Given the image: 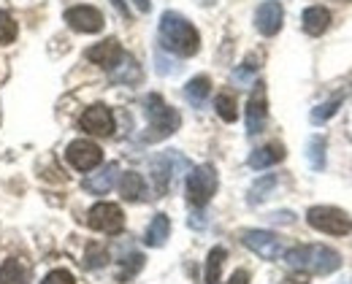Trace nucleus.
Here are the masks:
<instances>
[{
    "label": "nucleus",
    "instance_id": "33",
    "mask_svg": "<svg viewBox=\"0 0 352 284\" xmlns=\"http://www.w3.org/2000/svg\"><path fill=\"white\" fill-rule=\"evenodd\" d=\"M41 284H76V279H74V274H71V271L57 268V271H52Z\"/></svg>",
    "mask_w": 352,
    "mask_h": 284
},
{
    "label": "nucleus",
    "instance_id": "29",
    "mask_svg": "<svg viewBox=\"0 0 352 284\" xmlns=\"http://www.w3.org/2000/svg\"><path fill=\"white\" fill-rule=\"evenodd\" d=\"M16 38V22L8 11H0V47L11 44Z\"/></svg>",
    "mask_w": 352,
    "mask_h": 284
},
{
    "label": "nucleus",
    "instance_id": "17",
    "mask_svg": "<svg viewBox=\"0 0 352 284\" xmlns=\"http://www.w3.org/2000/svg\"><path fill=\"white\" fill-rule=\"evenodd\" d=\"M301 22H304V30L309 36H322L331 25V11L322 8V5H309L304 16H301Z\"/></svg>",
    "mask_w": 352,
    "mask_h": 284
},
{
    "label": "nucleus",
    "instance_id": "3",
    "mask_svg": "<svg viewBox=\"0 0 352 284\" xmlns=\"http://www.w3.org/2000/svg\"><path fill=\"white\" fill-rule=\"evenodd\" d=\"M144 111H146V119H149V133L144 136L146 141H163L168 136H174L182 125V117L179 111L166 106L160 95H146L144 97Z\"/></svg>",
    "mask_w": 352,
    "mask_h": 284
},
{
    "label": "nucleus",
    "instance_id": "5",
    "mask_svg": "<svg viewBox=\"0 0 352 284\" xmlns=\"http://www.w3.org/2000/svg\"><path fill=\"white\" fill-rule=\"evenodd\" d=\"M217 192V171L212 165H198L190 171L187 176V200L195 206V209H204L212 195Z\"/></svg>",
    "mask_w": 352,
    "mask_h": 284
},
{
    "label": "nucleus",
    "instance_id": "37",
    "mask_svg": "<svg viewBox=\"0 0 352 284\" xmlns=\"http://www.w3.org/2000/svg\"><path fill=\"white\" fill-rule=\"evenodd\" d=\"M287 282H290V284H309V279H307V276H290Z\"/></svg>",
    "mask_w": 352,
    "mask_h": 284
},
{
    "label": "nucleus",
    "instance_id": "8",
    "mask_svg": "<svg viewBox=\"0 0 352 284\" xmlns=\"http://www.w3.org/2000/svg\"><path fill=\"white\" fill-rule=\"evenodd\" d=\"M65 160H68L76 171H92V168L100 165L103 152H100L98 143L87 141V139H79V141L68 143V149H65Z\"/></svg>",
    "mask_w": 352,
    "mask_h": 284
},
{
    "label": "nucleus",
    "instance_id": "9",
    "mask_svg": "<svg viewBox=\"0 0 352 284\" xmlns=\"http://www.w3.org/2000/svg\"><path fill=\"white\" fill-rule=\"evenodd\" d=\"M65 22L76 33H100L103 30V14L95 5H74L65 11Z\"/></svg>",
    "mask_w": 352,
    "mask_h": 284
},
{
    "label": "nucleus",
    "instance_id": "32",
    "mask_svg": "<svg viewBox=\"0 0 352 284\" xmlns=\"http://www.w3.org/2000/svg\"><path fill=\"white\" fill-rule=\"evenodd\" d=\"M155 62H157V73H160V76H174L176 71H179V65H176L174 60H168V57H163L160 51L155 54Z\"/></svg>",
    "mask_w": 352,
    "mask_h": 284
},
{
    "label": "nucleus",
    "instance_id": "19",
    "mask_svg": "<svg viewBox=\"0 0 352 284\" xmlns=\"http://www.w3.org/2000/svg\"><path fill=\"white\" fill-rule=\"evenodd\" d=\"M209 93H212V82H209V76H195V79H190V82L184 84V97H187L195 108H201V106L206 103Z\"/></svg>",
    "mask_w": 352,
    "mask_h": 284
},
{
    "label": "nucleus",
    "instance_id": "23",
    "mask_svg": "<svg viewBox=\"0 0 352 284\" xmlns=\"http://www.w3.org/2000/svg\"><path fill=\"white\" fill-rule=\"evenodd\" d=\"M225 257H228V252L222 246H214L209 252V260H206V284H220V271Z\"/></svg>",
    "mask_w": 352,
    "mask_h": 284
},
{
    "label": "nucleus",
    "instance_id": "28",
    "mask_svg": "<svg viewBox=\"0 0 352 284\" xmlns=\"http://www.w3.org/2000/svg\"><path fill=\"white\" fill-rule=\"evenodd\" d=\"M258 68H261V65H255L252 60H247L244 65H239V68L233 71V84H236V87H250L252 79H255V73H258Z\"/></svg>",
    "mask_w": 352,
    "mask_h": 284
},
{
    "label": "nucleus",
    "instance_id": "2",
    "mask_svg": "<svg viewBox=\"0 0 352 284\" xmlns=\"http://www.w3.org/2000/svg\"><path fill=\"white\" fill-rule=\"evenodd\" d=\"M285 260H287L290 268H298V271H307V274H320V276H328V274L342 268V255L331 246H322V244L293 246L285 255Z\"/></svg>",
    "mask_w": 352,
    "mask_h": 284
},
{
    "label": "nucleus",
    "instance_id": "7",
    "mask_svg": "<svg viewBox=\"0 0 352 284\" xmlns=\"http://www.w3.org/2000/svg\"><path fill=\"white\" fill-rule=\"evenodd\" d=\"M187 168H190V163H187L182 154H176V152L155 157V160H152V179H155L157 192H166L176 174H182V171H187Z\"/></svg>",
    "mask_w": 352,
    "mask_h": 284
},
{
    "label": "nucleus",
    "instance_id": "26",
    "mask_svg": "<svg viewBox=\"0 0 352 284\" xmlns=\"http://www.w3.org/2000/svg\"><path fill=\"white\" fill-rule=\"evenodd\" d=\"M274 187H276V176H274V174H271V176H263L261 182H255V185H252L247 200H250L252 206H258V203H263L265 198H268V192H271Z\"/></svg>",
    "mask_w": 352,
    "mask_h": 284
},
{
    "label": "nucleus",
    "instance_id": "6",
    "mask_svg": "<svg viewBox=\"0 0 352 284\" xmlns=\"http://www.w3.org/2000/svg\"><path fill=\"white\" fill-rule=\"evenodd\" d=\"M87 225L98 233H120L125 228V214L117 203H95L87 214Z\"/></svg>",
    "mask_w": 352,
    "mask_h": 284
},
{
    "label": "nucleus",
    "instance_id": "27",
    "mask_svg": "<svg viewBox=\"0 0 352 284\" xmlns=\"http://www.w3.org/2000/svg\"><path fill=\"white\" fill-rule=\"evenodd\" d=\"M217 114H220L225 122H236V117H239V108H236V97L230 93H220L217 95Z\"/></svg>",
    "mask_w": 352,
    "mask_h": 284
},
{
    "label": "nucleus",
    "instance_id": "12",
    "mask_svg": "<svg viewBox=\"0 0 352 284\" xmlns=\"http://www.w3.org/2000/svg\"><path fill=\"white\" fill-rule=\"evenodd\" d=\"M241 241H244L247 249H252L263 260H276L282 255V241L274 233H268V230H247L241 236Z\"/></svg>",
    "mask_w": 352,
    "mask_h": 284
},
{
    "label": "nucleus",
    "instance_id": "10",
    "mask_svg": "<svg viewBox=\"0 0 352 284\" xmlns=\"http://www.w3.org/2000/svg\"><path fill=\"white\" fill-rule=\"evenodd\" d=\"M265 119H268V103H265V84L258 82L255 90L247 100V133L250 136H258L263 133Z\"/></svg>",
    "mask_w": 352,
    "mask_h": 284
},
{
    "label": "nucleus",
    "instance_id": "16",
    "mask_svg": "<svg viewBox=\"0 0 352 284\" xmlns=\"http://www.w3.org/2000/svg\"><path fill=\"white\" fill-rule=\"evenodd\" d=\"M282 160H285V146L282 143H265V146L255 149L250 154V168L263 171V168H271V165H276Z\"/></svg>",
    "mask_w": 352,
    "mask_h": 284
},
{
    "label": "nucleus",
    "instance_id": "18",
    "mask_svg": "<svg viewBox=\"0 0 352 284\" xmlns=\"http://www.w3.org/2000/svg\"><path fill=\"white\" fill-rule=\"evenodd\" d=\"M171 236V220L166 217V214H157L152 222H149V228H146V246H163L166 241Z\"/></svg>",
    "mask_w": 352,
    "mask_h": 284
},
{
    "label": "nucleus",
    "instance_id": "34",
    "mask_svg": "<svg viewBox=\"0 0 352 284\" xmlns=\"http://www.w3.org/2000/svg\"><path fill=\"white\" fill-rule=\"evenodd\" d=\"M268 220H271V222H276V225H279V222H282V225H290L296 217H293L290 211H276V214H271Z\"/></svg>",
    "mask_w": 352,
    "mask_h": 284
},
{
    "label": "nucleus",
    "instance_id": "24",
    "mask_svg": "<svg viewBox=\"0 0 352 284\" xmlns=\"http://www.w3.org/2000/svg\"><path fill=\"white\" fill-rule=\"evenodd\" d=\"M339 106H342V97H331V100H325V103L314 106V108H311V114H309V119H311L314 125H322V122H328V119L339 111Z\"/></svg>",
    "mask_w": 352,
    "mask_h": 284
},
{
    "label": "nucleus",
    "instance_id": "36",
    "mask_svg": "<svg viewBox=\"0 0 352 284\" xmlns=\"http://www.w3.org/2000/svg\"><path fill=\"white\" fill-rule=\"evenodd\" d=\"M190 228H198V230H201V228H206L204 214H198V211H195V214H190Z\"/></svg>",
    "mask_w": 352,
    "mask_h": 284
},
{
    "label": "nucleus",
    "instance_id": "31",
    "mask_svg": "<svg viewBox=\"0 0 352 284\" xmlns=\"http://www.w3.org/2000/svg\"><path fill=\"white\" fill-rule=\"evenodd\" d=\"M138 268H144V257H141V255H133V257H131V265L125 263V268H122V271L117 274V279H120V282H128V279H133V274H135Z\"/></svg>",
    "mask_w": 352,
    "mask_h": 284
},
{
    "label": "nucleus",
    "instance_id": "20",
    "mask_svg": "<svg viewBox=\"0 0 352 284\" xmlns=\"http://www.w3.org/2000/svg\"><path fill=\"white\" fill-rule=\"evenodd\" d=\"M109 73H111L114 82H122V84H135V82L141 79V68L135 65V60L128 57V54H122V60H120Z\"/></svg>",
    "mask_w": 352,
    "mask_h": 284
},
{
    "label": "nucleus",
    "instance_id": "13",
    "mask_svg": "<svg viewBox=\"0 0 352 284\" xmlns=\"http://www.w3.org/2000/svg\"><path fill=\"white\" fill-rule=\"evenodd\" d=\"M282 19H285V11L276 0H265L263 5H258V11H255V27L265 38H271L282 30Z\"/></svg>",
    "mask_w": 352,
    "mask_h": 284
},
{
    "label": "nucleus",
    "instance_id": "11",
    "mask_svg": "<svg viewBox=\"0 0 352 284\" xmlns=\"http://www.w3.org/2000/svg\"><path fill=\"white\" fill-rule=\"evenodd\" d=\"M82 130L89 133V136H100V139H106V136H111L114 133V114H111V108H106V106H89L87 111L82 114Z\"/></svg>",
    "mask_w": 352,
    "mask_h": 284
},
{
    "label": "nucleus",
    "instance_id": "21",
    "mask_svg": "<svg viewBox=\"0 0 352 284\" xmlns=\"http://www.w3.org/2000/svg\"><path fill=\"white\" fill-rule=\"evenodd\" d=\"M120 192H122V198H125V200H138V198H144L146 185H144L141 174H135V171L122 174V179H120Z\"/></svg>",
    "mask_w": 352,
    "mask_h": 284
},
{
    "label": "nucleus",
    "instance_id": "25",
    "mask_svg": "<svg viewBox=\"0 0 352 284\" xmlns=\"http://www.w3.org/2000/svg\"><path fill=\"white\" fill-rule=\"evenodd\" d=\"M307 160L314 171H322L325 168V141L320 136H314L307 146Z\"/></svg>",
    "mask_w": 352,
    "mask_h": 284
},
{
    "label": "nucleus",
    "instance_id": "30",
    "mask_svg": "<svg viewBox=\"0 0 352 284\" xmlns=\"http://www.w3.org/2000/svg\"><path fill=\"white\" fill-rule=\"evenodd\" d=\"M106 260H109V257H106V249H100V246L92 244L87 249V263H85V265H87V268H100V265H106Z\"/></svg>",
    "mask_w": 352,
    "mask_h": 284
},
{
    "label": "nucleus",
    "instance_id": "1",
    "mask_svg": "<svg viewBox=\"0 0 352 284\" xmlns=\"http://www.w3.org/2000/svg\"><path fill=\"white\" fill-rule=\"evenodd\" d=\"M160 44L179 57H192L201 49V36L182 14L166 11L160 19Z\"/></svg>",
    "mask_w": 352,
    "mask_h": 284
},
{
    "label": "nucleus",
    "instance_id": "35",
    "mask_svg": "<svg viewBox=\"0 0 352 284\" xmlns=\"http://www.w3.org/2000/svg\"><path fill=\"white\" fill-rule=\"evenodd\" d=\"M228 284H250V274H247V271H236V274L228 279Z\"/></svg>",
    "mask_w": 352,
    "mask_h": 284
},
{
    "label": "nucleus",
    "instance_id": "15",
    "mask_svg": "<svg viewBox=\"0 0 352 284\" xmlns=\"http://www.w3.org/2000/svg\"><path fill=\"white\" fill-rule=\"evenodd\" d=\"M117 171H120L117 163L103 165L98 174H89L87 179H85V189L92 192V195H106L109 189L114 187V182H117Z\"/></svg>",
    "mask_w": 352,
    "mask_h": 284
},
{
    "label": "nucleus",
    "instance_id": "14",
    "mask_svg": "<svg viewBox=\"0 0 352 284\" xmlns=\"http://www.w3.org/2000/svg\"><path fill=\"white\" fill-rule=\"evenodd\" d=\"M122 54H125V51H122V47H120L117 38H106L103 44L87 49V60L89 62H95V65H100L103 71H111V68L122 60Z\"/></svg>",
    "mask_w": 352,
    "mask_h": 284
},
{
    "label": "nucleus",
    "instance_id": "22",
    "mask_svg": "<svg viewBox=\"0 0 352 284\" xmlns=\"http://www.w3.org/2000/svg\"><path fill=\"white\" fill-rule=\"evenodd\" d=\"M0 284H28V265L19 260H6L0 265Z\"/></svg>",
    "mask_w": 352,
    "mask_h": 284
},
{
    "label": "nucleus",
    "instance_id": "4",
    "mask_svg": "<svg viewBox=\"0 0 352 284\" xmlns=\"http://www.w3.org/2000/svg\"><path fill=\"white\" fill-rule=\"evenodd\" d=\"M307 222L314 230L328 233V236H347L352 230L350 217L342 209H333V206H311L307 214Z\"/></svg>",
    "mask_w": 352,
    "mask_h": 284
}]
</instances>
